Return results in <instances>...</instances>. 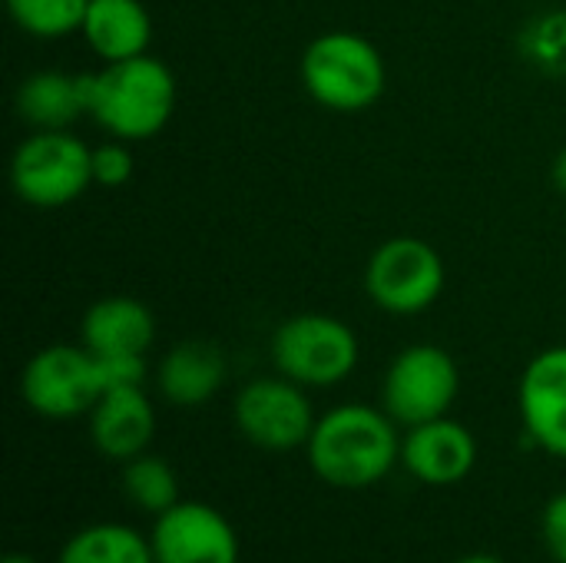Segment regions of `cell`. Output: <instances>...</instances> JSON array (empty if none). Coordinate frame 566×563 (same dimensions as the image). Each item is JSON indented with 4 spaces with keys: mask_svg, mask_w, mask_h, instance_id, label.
Returning <instances> with one entry per match:
<instances>
[{
    "mask_svg": "<svg viewBox=\"0 0 566 563\" xmlns=\"http://www.w3.org/2000/svg\"><path fill=\"white\" fill-rule=\"evenodd\" d=\"M398 421L385 408L345 402L318 415L305 445L308 468L338 491H365L381 484L401 465Z\"/></svg>",
    "mask_w": 566,
    "mask_h": 563,
    "instance_id": "1",
    "label": "cell"
},
{
    "mask_svg": "<svg viewBox=\"0 0 566 563\" xmlns=\"http://www.w3.org/2000/svg\"><path fill=\"white\" fill-rule=\"evenodd\" d=\"M86 110L113 139L143 143L159 136L176 110V76L159 56L103 63L86 73Z\"/></svg>",
    "mask_w": 566,
    "mask_h": 563,
    "instance_id": "2",
    "label": "cell"
},
{
    "mask_svg": "<svg viewBox=\"0 0 566 563\" xmlns=\"http://www.w3.org/2000/svg\"><path fill=\"white\" fill-rule=\"evenodd\" d=\"M388 66L381 50L355 30L318 33L302 53L305 93L332 113H361L385 93Z\"/></svg>",
    "mask_w": 566,
    "mask_h": 563,
    "instance_id": "3",
    "label": "cell"
},
{
    "mask_svg": "<svg viewBox=\"0 0 566 563\" xmlns=\"http://www.w3.org/2000/svg\"><path fill=\"white\" fill-rule=\"evenodd\" d=\"M361 348L352 325L325 312L285 319L272 335V365L302 388H335L358 368Z\"/></svg>",
    "mask_w": 566,
    "mask_h": 563,
    "instance_id": "4",
    "label": "cell"
},
{
    "mask_svg": "<svg viewBox=\"0 0 566 563\" xmlns=\"http://www.w3.org/2000/svg\"><path fill=\"white\" fill-rule=\"evenodd\" d=\"M17 199L36 209H60L93 186V149L70 129H33L10 159Z\"/></svg>",
    "mask_w": 566,
    "mask_h": 563,
    "instance_id": "5",
    "label": "cell"
},
{
    "mask_svg": "<svg viewBox=\"0 0 566 563\" xmlns=\"http://www.w3.org/2000/svg\"><path fill=\"white\" fill-rule=\"evenodd\" d=\"M448 282L441 252L418 236L385 239L365 265V292L388 315L428 312Z\"/></svg>",
    "mask_w": 566,
    "mask_h": 563,
    "instance_id": "6",
    "label": "cell"
},
{
    "mask_svg": "<svg viewBox=\"0 0 566 563\" xmlns=\"http://www.w3.org/2000/svg\"><path fill=\"white\" fill-rule=\"evenodd\" d=\"M232 418L239 435L252 448L269 455H285L298 448L305 451L318 421L308 388H302L285 375H265L245 382L232 402Z\"/></svg>",
    "mask_w": 566,
    "mask_h": 563,
    "instance_id": "7",
    "label": "cell"
},
{
    "mask_svg": "<svg viewBox=\"0 0 566 563\" xmlns=\"http://www.w3.org/2000/svg\"><path fill=\"white\" fill-rule=\"evenodd\" d=\"M461 392V372L448 348L421 342L398 352L381 382V408L401 425L415 428L444 418Z\"/></svg>",
    "mask_w": 566,
    "mask_h": 563,
    "instance_id": "8",
    "label": "cell"
},
{
    "mask_svg": "<svg viewBox=\"0 0 566 563\" xmlns=\"http://www.w3.org/2000/svg\"><path fill=\"white\" fill-rule=\"evenodd\" d=\"M103 392L99 362L83 345H46L20 372V398L50 421L90 415Z\"/></svg>",
    "mask_w": 566,
    "mask_h": 563,
    "instance_id": "9",
    "label": "cell"
},
{
    "mask_svg": "<svg viewBox=\"0 0 566 563\" xmlns=\"http://www.w3.org/2000/svg\"><path fill=\"white\" fill-rule=\"evenodd\" d=\"M149 544L156 563H242L239 531L206 501H179L153 518Z\"/></svg>",
    "mask_w": 566,
    "mask_h": 563,
    "instance_id": "10",
    "label": "cell"
},
{
    "mask_svg": "<svg viewBox=\"0 0 566 563\" xmlns=\"http://www.w3.org/2000/svg\"><path fill=\"white\" fill-rule=\"evenodd\" d=\"M517 411L531 445L566 461V345L537 352L517 382Z\"/></svg>",
    "mask_w": 566,
    "mask_h": 563,
    "instance_id": "11",
    "label": "cell"
},
{
    "mask_svg": "<svg viewBox=\"0 0 566 563\" xmlns=\"http://www.w3.org/2000/svg\"><path fill=\"white\" fill-rule=\"evenodd\" d=\"M401 468L428 488L461 484L478 468V438L448 415L415 425L401 441Z\"/></svg>",
    "mask_w": 566,
    "mask_h": 563,
    "instance_id": "12",
    "label": "cell"
},
{
    "mask_svg": "<svg viewBox=\"0 0 566 563\" xmlns=\"http://www.w3.org/2000/svg\"><path fill=\"white\" fill-rule=\"evenodd\" d=\"M156 438V408L143 385L109 388L90 411V441L109 461H133L149 451Z\"/></svg>",
    "mask_w": 566,
    "mask_h": 563,
    "instance_id": "13",
    "label": "cell"
},
{
    "mask_svg": "<svg viewBox=\"0 0 566 563\" xmlns=\"http://www.w3.org/2000/svg\"><path fill=\"white\" fill-rule=\"evenodd\" d=\"M80 338L96 358L146 355L156 342V319L133 295H106L86 309Z\"/></svg>",
    "mask_w": 566,
    "mask_h": 563,
    "instance_id": "14",
    "label": "cell"
},
{
    "mask_svg": "<svg viewBox=\"0 0 566 563\" xmlns=\"http://www.w3.org/2000/svg\"><path fill=\"white\" fill-rule=\"evenodd\" d=\"M229 365L212 342H179L172 345L156 372L159 395L176 408H199L219 395L226 385Z\"/></svg>",
    "mask_w": 566,
    "mask_h": 563,
    "instance_id": "15",
    "label": "cell"
},
{
    "mask_svg": "<svg viewBox=\"0 0 566 563\" xmlns=\"http://www.w3.org/2000/svg\"><path fill=\"white\" fill-rule=\"evenodd\" d=\"M80 33L103 63H119L149 53L153 17L143 0H90Z\"/></svg>",
    "mask_w": 566,
    "mask_h": 563,
    "instance_id": "16",
    "label": "cell"
},
{
    "mask_svg": "<svg viewBox=\"0 0 566 563\" xmlns=\"http://www.w3.org/2000/svg\"><path fill=\"white\" fill-rule=\"evenodd\" d=\"M17 116L33 129H70L86 110V73L40 70L17 86Z\"/></svg>",
    "mask_w": 566,
    "mask_h": 563,
    "instance_id": "17",
    "label": "cell"
},
{
    "mask_svg": "<svg viewBox=\"0 0 566 563\" xmlns=\"http://www.w3.org/2000/svg\"><path fill=\"white\" fill-rule=\"evenodd\" d=\"M56 563H156L149 534L129 524L99 521L66 538Z\"/></svg>",
    "mask_w": 566,
    "mask_h": 563,
    "instance_id": "18",
    "label": "cell"
},
{
    "mask_svg": "<svg viewBox=\"0 0 566 563\" xmlns=\"http://www.w3.org/2000/svg\"><path fill=\"white\" fill-rule=\"evenodd\" d=\"M119 488H123V498L149 518H159L163 511H169L172 504L182 501L179 478H176L172 465L149 451L123 465Z\"/></svg>",
    "mask_w": 566,
    "mask_h": 563,
    "instance_id": "19",
    "label": "cell"
},
{
    "mask_svg": "<svg viewBox=\"0 0 566 563\" xmlns=\"http://www.w3.org/2000/svg\"><path fill=\"white\" fill-rule=\"evenodd\" d=\"M90 0H7L13 23L36 40H63L80 33Z\"/></svg>",
    "mask_w": 566,
    "mask_h": 563,
    "instance_id": "20",
    "label": "cell"
},
{
    "mask_svg": "<svg viewBox=\"0 0 566 563\" xmlns=\"http://www.w3.org/2000/svg\"><path fill=\"white\" fill-rule=\"evenodd\" d=\"M133 153L129 143L123 139H109L103 146L93 149V183L106 186V189H119L133 179Z\"/></svg>",
    "mask_w": 566,
    "mask_h": 563,
    "instance_id": "21",
    "label": "cell"
},
{
    "mask_svg": "<svg viewBox=\"0 0 566 563\" xmlns=\"http://www.w3.org/2000/svg\"><path fill=\"white\" fill-rule=\"evenodd\" d=\"M531 37V56L537 63H564L566 60V13H551L541 23L527 27Z\"/></svg>",
    "mask_w": 566,
    "mask_h": 563,
    "instance_id": "22",
    "label": "cell"
},
{
    "mask_svg": "<svg viewBox=\"0 0 566 563\" xmlns=\"http://www.w3.org/2000/svg\"><path fill=\"white\" fill-rule=\"evenodd\" d=\"M541 538L554 563H566V491L554 494L541 514Z\"/></svg>",
    "mask_w": 566,
    "mask_h": 563,
    "instance_id": "23",
    "label": "cell"
},
{
    "mask_svg": "<svg viewBox=\"0 0 566 563\" xmlns=\"http://www.w3.org/2000/svg\"><path fill=\"white\" fill-rule=\"evenodd\" d=\"M96 362H99L106 392L146 382V355H116V358H96Z\"/></svg>",
    "mask_w": 566,
    "mask_h": 563,
    "instance_id": "24",
    "label": "cell"
},
{
    "mask_svg": "<svg viewBox=\"0 0 566 563\" xmlns=\"http://www.w3.org/2000/svg\"><path fill=\"white\" fill-rule=\"evenodd\" d=\"M554 186H557V192L566 199V149L554 159Z\"/></svg>",
    "mask_w": 566,
    "mask_h": 563,
    "instance_id": "25",
    "label": "cell"
},
{
    "mask_svg": "<svg viewBox=\"0 0 566 563\" xmlns=\"http://www.w3.org/2000/svg\"><path fill=\"white\" fill-rule=\"evenodd\" d=\"M458 563H504L501 557H494V554H468V557H461Z\"/></svg>",
    "mask_w": 566,
    "mask_h": 563,
    "instance_id": "26",
    "label": "cell"
},
{
    "mask_svg": "<svg viewBox=\"0 0 566 563\" xmlns=\"http://www.w3.org/2000/svg\"><path fill=\"white\" fill-rule=\"evenodd\" d=\"M3 563H36L33 557H27V554H10V557H3Z\"/></svg>",
    "mask_w": 566,
    "mask_h": 563,
    "instance_id": "27",
    "label": "cell"
}]
</instances>
